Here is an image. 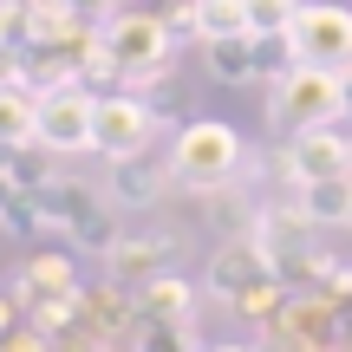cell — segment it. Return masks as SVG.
Here are the masks:
<instances>
[{"instance_id":"22","label":"cell","mask_w":352,"mask_h":352,"mask_svg":"<svg viewBox=\"0 0 352 352\" xmlns=\"http://www.w3.org/2000/svg\"><path fill=\"white\" fill-rule=\"evenodd\" d=\"M346 352H352V340H346Z\"/></svg>"},{"instance_id":"6","label":"cell","mask_w":352,"mask_h":352,"mask_svg":"<svg viewBox=\"0 0 352 352\" xmlns=\"http://www.w3.org/2000/svg\"><path fill=\"white\" fill-rule=\"evenodd\" d=\"M157 104L138 98V91H111V98H98V124H91V151L104 157V164H118V157H138L157 144Z\"/></svg>"},{"instance_id":"15","label":"cell","mask_w":352,"mask_h":352,"mask_svg":"<svg viewBox=\"0 0 352 352\" xmlns=\"http://www.w3.org/2000/svg\"><path fill=\"white\" fill-rule=\"evenodd\" d=\"M294 202L307 209L314 228H346L352 222V176H320V183H300Z\"/></svg>"},{"instance_id":"16","label":"cell","mask_w":352,"mask_h":352,"mask_svg":"<svg viewBox=\"0 0 352 352\" xmlns=\"http://www.w3.org/2000/svg\"><path fill=\"white\" fill-rule=\"evenodd\" d=\"M307 0H248V26H254V39H287V26H294V13H300Z\"/></svg>"},{"instance_id":"8","label":"cell","mask_w":352,"mask_h":352,"mask_svg":"<svg viewBox=\"0 0 352 352\" xmlns=\"http://www.w3.org/2000/svg\"><path fill=\"white\" fill-rule=\"evenodd\" d=\"M274 274V261L261 254V241L254 235H235V241H222V248L209 254V294L222 307H235L248 287H261V280Z\"/></svg>"},{"instance_id":"23","label":"cell","mask_w":352,"mask_h":352,"mask_svg":"<svg viewBox=\"0 0 352 352\" xmlns=\"http://www.w3.org/2000/svg\"><path fill=\"white\" fill-rule=\"evenodd\" d=\"M346 228H352V222H346Z\"/></svg>"},{"instance_id":"18","label":"cell","mask_w":352,"mask_h":352,"mask_svg":"<svg viewBox=\"0 0 352 352\" xmlns=\"http://www.w3.org/2000/svg\"><path fill=\"white\" fill-rule=\"evenodd\" d=\"M13 202H20V183H13V170H0V222H7Z\"/></svg>"},{"instance_id":"21","label":"cell","mask_w":352,"mask_h":352,"mask_svg":"<svg viewBox=\"0 0 352 352\" xmlns=\"http://www.w3.org/2000/svg\"><path fill=\"white\" fill-rule=\"evenodd\" d=\"M215 352H248V346H215Z\"/></svg>"},{"instance_id":"12","label":"cell","mask_w":352,"mask_h":352,"mask_svg":"<svg viewBox=\"0 0 352 352\" xmlns=\"http://www.w3.org/2000/svg\"><path fill=\"white\" fill-rule=\"evenodd\" d=\"M176 33H196V39H235V33H254L248 26V0H183L170 13Z\"/></svg>"},{"instance_id":"3","label":"cell","mask_w":352,"mask_h":352,"mask_svg":"<svg viewBox=\"0 0 352 352\" xmlns=\"http://www.w3.org/2000/svg\"><path fill=\"white\" fill-rule=\"evenodd\" d=\"M267 118H274L287 138H294V131H314V124H340V118H346L340 72L287 59V72H274V91H267Z\"/></svg>"},{"instance_id":"4","label":"cell","mask_w":352,"mask_h":352,"mask_svg":"<svg viewBox=\"0 0 352 352\" xmlns=\"http://www.w3.org/2000/svg\"><path fill=\"white\" fill-rule=\"evenodd\" d=\"M287 52L294 65H327V72H346L352 65V7L340 0H307L287 26Z\"/></svg>"},{"instance_id":"7","label":"cell","mask_w":352,"mask_h":352,"mask_svg":"<svg viewBox=\"0 0 352 352\" xmlns=\"http://www.w3.org/2000/svg\"><path fill=\"white\" fill-rule=\"evenodd\" d=\"M274 170H280V183H287V189H300V183H320V176H352V138H346L340 124L294 131Z\"/></svg>"},{"instance_id":"17","label":"cell","mask_w":352,"mask_h":352,"mask_svg":"<svg viewBox=\"0 0 352 352\" xmlns=\"http://www.w3.org/2000/svg\"><path fill=\"white\" fill-rule=\"evenodd\" d=\"M0 352H59V346H52L39 327H26V333L13 327V333H0Z\"/></svg>"},{"instance_id":"10","label":"cell","mask_w":352,"mask_h":352,"mask_svg":"<svg viewBox=\"0 0 352 352\" xmlns=\"http://www.w3.org/2000/svg\"><path fill=\"white\" fill-rule=\"evenodd\" d=\"M170 183H176V170L151 164V151H138V157H118V164H111V176H104V202H111V209H157Z\"/></svg>"},{"instance_id":"2","label":"cell","mask_w":352,"mask_h":352,"mask_svg":"<svg viewBox=\"0 0 352 352\" xmlns=\"http://www.w3.org/2000/svg\"><path fill=\"white\" fill-rule=\"evenodd\" d=\"M241 164H248V144H241L235 124L222 118H183L170 144V170L189 196H222V189L241 183Z\"/></svg>"},{"instance_id":"1","label":"cell","mask_w":352,"mask_h":352,"mask_svg":"<svg viewBox=\"0 0 352 352\" xmlns=\"http://www.w3.org/2000/svg\"><path fill=\"white\" fill-rule=\"evenodd\" d=\"M176 52V26L170 13H144V7H118L98 26V39L85 46V59L98 65V78H124V85H157Z\"/></svg>"},{"instance_id":"14","label":"cell","mask_w":352,"mask_h":352,"mask_svg":"<svg viewBox=\"0 0 352 352\" xmlns=\"http://www.w3.org/2000/svg\"><path fill=\"white\" fill-rule=\"evenodd\" d=\"M39 144V91L33 85H0V151H33Z\"/></svg>"},{"instance_id":"20","label":"cell","mask_w":352,"mask_h":352,"mask_svg":"<svg viewBox=\"0 0 352 352\" xmlns=\"http://www.w3.org/2000/svg\"><path fill=\"white\" fill-rule=\"evenodd\" d=\"M340 85H346V124H352V65L340 72Z\"/></svg>"},{"instance_id":"13","label":"cell","mask_w":352,"mask_h":352,"mask_svg":"<svg viewBox=\"0 0 352 352\" xmlns=\"http://www.w3.org/2000/svg\"><path fill=\"white\" fill-rule=\"evenodd\" d=\"M202 59H209V78L215 85H248L261 78V39L254 33H235V39H202Z\"/></svg>"},{"instance_id":"9","label":"cell","mask_w":352,"mask_h":352,"mask_svg":"<svg viewBox=\"0 0 352 352\" xmlns=\"http://www.w3.org/2000/svg\"><path fill=\"white\" fill-rule=\"evenodd\" d=\"M170 261H176V235H164V228H151V235L138 228V235H118L104 248V267L118 287H144V280L170 274Z\"/></svg>"},{"instance_id":"11","label":"cell","mask_w":352,"mask_h":352,"mask_svg":"<svg viewBox=\"0 0 352 352\" xmlns=\"http://www.w3.org/2000/svg\"><path fill=\"white\" fill-rule=\"evenodd\" d=\"M131 294H138V327H196V287L189 280L157 274Z\"/></svg>"},{"instance_id":"5","label":"cell","mask_w":352,"mask_h":352,"mask_svg":"<svg viewBox=\"0 0 352 352\" xmlns=\"http://www.w3.org/2000/svg\"><path fill=\"white\" fill-rule=\"evenodd\" d=\"M91 124H98V98H91L78 78L39 91V151H52V157L91 151Z\"/></svg>"},{"instance_id":"19","label":"cell","mask_w":352,"mask_h":352,"mask_svg":"<svg viewBox=\"0 0 352 352\" xmlns=\"http://www.w3.org/2000/svg\"><path fill=\"white\" fill-rule=\"evenodd\" d=\"M13 320H20V294L7 287V294H0V333H13Z\"/></svg>"}]
</instances>
